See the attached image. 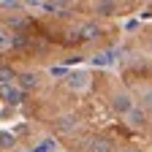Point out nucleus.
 Returning a JSON list of instances; mask_svg holds the SVG:
<instances>
[{
  "label": "nucleus",
  "mask_w": 152,
  "mask_h": 152,
  "mask_svg": "<svg viewBox=\"0 0 152 152\" xmlns=\"http://www.w3.org/2000/svg\"><path fill=\"white\" fill-rule=\"evenodd\" d=\"M52 130L57 136H73V133L79 130V117H76V114H60V117H54Z\"/></svg>",
  "instance_id": "1"
},
{
  "label": "nucleus",
  "mask_w": 152,
  "mask_h": 152,
  "mask_svg": "<svg viewBox=\"0 0 152 152\" xmlns=\"http://www.w3.org/2000/svg\"><path fill=\"white\" fill-rule=\"evenodd\" d=\"M65 87L73 90V92L87 90L90 87V73L87 71H71V73H65Z\"/></svg>",
  "instance_id": "2"
},
{
  "label": "nucleus",
  "mask_w": 152,
  "mask_h": 152,
  "mask_svg": "<svg viewBox=\"0 0 152 152\" xmlns=\"http://www.w3.org/2000/svg\"><path fill=\"white\" fill-rule=\"evenodd\" d=\"M111 109L117 111V114H128L130 109H133V101H130V95H125V92H117L111 98Z\"/></svg>",
  "instance_id": "3"
},
{
  "label": "nucleus",
  "mask_w": 152,
  "mask_h": 152,
  "mask_svg": "<svg viewBox=\"0 0 152 152\" xmlns=\"http://www.w3.org/2000/svg\"><path fill=\"white\" fill-rule=\"evenodd\" d=\"M95 14H98V16H114V14H117V8H120V3H117V0H95Z\"/></svg>",
  "instance_id": "4"
},
{
  "label": "nucleus",
  "mask_w": 152,
  "mask_h": 152,
  "mask_svg": "<svg viewBox=\"0 0 152 152\" xmlns=\"http://www.w3.org/2000/svg\"><path fill=\"white\" fill-rule=\"evenodd\" d=\"M98 35H101L98 22H82L79 25V38H82V41H95Z\"/></svg>",
  "instance_id": "5"
},
{
  "label": "nucleus",
  "mask_w": 152,
  "mask_h": 152,
  "mask_svg": "<svg viewBox=\"0 0 152 152\" xmlns=\"http://www.w3.org/2000/svg\"><path fill=\"white\" fill-rule=\"evenodd\" d=\"M125 117H128V125H130V128H141V125L147 122V114H144L141 109H130Z\"/></svg>",
  "instance_id": "6"
},
{
  "label": "nucleus",
  "mask_w": 152,
  "mask_h": 152,
  "mask_svg": "<svg viewBox=\"0 0 152 152\" xmlns=\"http://www.w3.org/2000/svg\"><path fill=\"white\" fill-rule=\"evenodd\" d=\"M90 152H111V141L109 139H95V141H90Z\"/></svg>",
  "instance_id": "7"
},
{
  "label": "nucleus",
  "mask_w": 152,
  "mask_h": 152,
  "mask_svg": "<svg viewBox=\"0 0 152 152\" xmlns=\"http://www.w3.org/2000/svg\"><path fill=\"white\" fill-rule=\"evenodd\" d=\"M71 3H73V0H46V6H49V8H60V11L71 8Z\"/></svg>",
  "instance_id": "8"
},
{
  "label": "nucleus",
  "mask_w": 152,
  "mask_h": 152,
  "mask_svg": "<svg viewBox=\"0 0 152 152\" xmlns=\"http://www.w3.org/2000/svg\"><path fill=\"white\" fill-rule=\"evenodd\" d=\"M92 63H95V65H111V54H109V52L95 54V57H92Z\"/></svg>",
  "instance_id": "9"
},
{
  "label": "nucleus",
  "mask_w": 152,
  "mask_h": 152,
  "mask_svg": "<svg viewBox=\"0 0 152 152\" xmlns=\"http://www.w3.org/2000/svg\"><path fill=\"white\" fill-rule=\"evenodd\" d=\"M141 103H144V106H152V90H147V92L141 95Z\"/></svg>",
  "instance_id": "10"
},
{
  "label": "nucleus",
  "mask_w": 152,
  "mask_h": 152,
  "mask_svg": "<svg viewBox=\"0 0 152 152\" xmlns=\"http://www.w3.org/2000/svg\"><path fill=\"white\" fill-rule=\"evenodd\" d=\"M117 152H136V149H130V147H125V149H117Z\"/></svg>",
  "instance_id": "11"
}]
</instances>
